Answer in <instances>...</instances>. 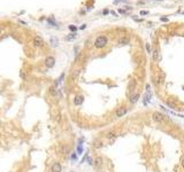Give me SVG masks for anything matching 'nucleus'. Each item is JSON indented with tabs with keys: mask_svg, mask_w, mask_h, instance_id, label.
<instances>
[{
	"mask_svg": "<svg viewBox=\"0 0 184 172\" xmlns=\"http://www.w3.org/2000/svg\"><path fill=\"white\" fill-rule=\"evenodd\" d=\"M152 119H153L155 123H159V124H164L166 122L169 120V118H168L167 116L164 115V114L160 113V111H154V113L152 114Z\"/></svg>",
	"mask_w": 184,
	"mask_h": 172,
	"instance_id": "f257e3e1",
	"label": "nucleus"
},
{
	"mask_svg": "<svg viewBox=\"0 0 184 172\" xmlns=\"http://www.w3.org/2000/svg\"><path fill=\"white\" fill-rule=\"evenodd\" d=\"M106 45H107V38L105 36L98 37L97 39H96V41H94V46L97 47V48H104Z\"/></svg>",
	"mask_w": 184,
	"mask_h": 172,
	"instance_id": "f03ea898",
	"label": "nucleus"
},
{
	"mask_svg": "<svg viewBox=\"0 0 184 172\" xmlns=\"http://www.w3.org/2000/svg\"><path fill=\"white\" fill-rule=\"evenodd\" d=\"M54 64H55V59L53 56H47L45 59V66L47 68H53Z\"/></svg>",
	"mask_w": 184,
	"mask_h": 172,
	"instance_id": "7ed1b4c3",
	"label": "nucleus"
},
{
	"mask_svg": "<svg viewBox=\"0 0 184 172\" xmlns=\"http://www.w3.org/2000/svg\"><path fill=\"white\" fill-rule=\"evenodd\" d=\"M127 113H128L127 108H125V107H121V108H119V109L116 110V114H115V115H116L117 118H121V117H123Z\"/></svg>",
	"mask_w": 184,
	"mask_h": 172,
	"instance_id": "20e7f679",
	"label": "nucleus"
},
{
	"mask_svg": "<svg viewBox=\"0 0 184 172\" xmlns=\"http://www.w3.org/2000/svg\"><path fill=\"white\" fill-rule=\"evenodd\" d=\"M43 44H44V40L43 38H40V37H35L34 38V45L36 47H40V46H43Z\"/></svg>",
	"mask_w": 184,
	"mask_h": 172,
	"instance_id": "39448f33",
	"label": "nucleus"
},
{
	"mask_svg": "<svg viewBox=\"0 0 184 172\" xmlns=\"http://www.w3.org/2000/svg\"><path fill=\"white\" fill-rule=\"evenodd\" d=\"M51 170H52V172H61L62 171V166H61L60 163H54L53 165H52V168H51Z\"/></svg>",
	"mask_w": 184,
	"mask_h": 172,
	"instance_id": "423d86ee",
	"label": "nucleus"
},
{
	"mask_svg": "<svg viewBox=\"0 0 184 172\" xmlns=\"http://www.w3.org/2000/svg\"><path fill=\"white\" fill-rule=\"evenodd\" d=\"M135 88H136V82L135 80H130V83L128 85V92H129V94H131V93L134 92Z\"/></svg>",
	"mask_w": 184,
	"mask_h": 172,
	"instance_id": "0eeeda50",
	"label": "nucleus"
},
{
	"mask_svg": "<svg viewBox=\"0 0 184 172\" xmlns=\"http://www.w3.org/2000/svg\"><path fill=\"white\" fill-rule=\"evenodd\" d=\"M93 164L96 168H101V166H102V158H101V157H97V158L93 161Z\"/></svg>",
	"mask_w": 184,
	"mask_h": 172,
	"instance_id": "6e6552de",
	"label": "nucleus"
},
{
	"mask_svg": "<svg viewBox=\"0 0 184 172\" xmlns=\"http://www.w3.org/2000/svg\"><path fill=\"white\" fill-rule=\"evenodd\" d=\"M82 102H83V96L82 95H77L76 98H75V100H74V103H75L76 106L82 104Z\"/></svg>",
	"mask_w": 184,
	"mask_h": 172,
	"instance_id": "1a4fd4ad",
	"label": "nucleus"
},
{
	"mask_svg": "<svg viewBox=\"0 0 184 172\" xmlns=\"http://www.w3.org/2000/svg\"><path fill=\"white\" fill-rule=\"evenodd\" d=\"M106 138H107V139H115V138H116V133L114 132V131H110V132H108L107 134H106Z\"/></svg>",
	"mask_w": 184,
	"mask_h": 172,
	"instance_id": "9d476101",
	"label": "nucleus"
},
{
	"mask_svg": "<svg viewBox=\"0 0 184 172\" xmlns=\"http://www.w3.org/2000/svg\"><path fill=\"white\" fill-rule=\"evenodd\" d=\"M138 99H139V94H138V93H137V94H134V95L130 98V102L131 103H136L138 101Z\"/></svg>",
	"mask_w": 184,
	"mask_h": 172,
	"instance_id": "9b49d317",
	"label": "nucleus"
},
{
	"mask_svg": "<svg viewBox=\"0 0 184 172\" xmlns=\"http://www.w3.org/2000/svg\"><path fill=\"white\" fill-rule=\"evenodd\" d=\"M119 44H120V45H127V44H129V39H128V38H121V39L119 40Z\"/></svg>",
	"mask_w": 184,
	"mask_h": 172,
	"instance_id": "f8f14e48",
	"label": "nucleus"
},
{
	"mask_svg": "<svg viewBox=\"0 0 184 172\" xmlns=\"http://www.w3.org/2000/svg\"><path fill=\"white\" fill-rule=\"evenodd\" d=\"M51 45H53L54 47H57L58 46V39L57 38H51Z\"/></svg>",
	"mask_w": 184,
	"mask_h": 172,
	"instance_id": "ddd939ff",
	"label": "nucleus"
},
{
	"mask_svg": "<svg viewBox=\"0 0 184 172\" xmlns=\"http://www.w3.org/2000/svg\"><path fill=\"white\" fill-rule=\"evenodd\" d=\"M76 38V33H71V34H69V36L66 37V40H73Z\"/></svg>",
	"mask_w": 184,
	"mask_h": 172,
	"instance_id": "4468645a",
	"label": "nucleus"
},
{
	"mask_svg": "<svg viewBox=\"0 0 184 172\" xmlns=\"http://www.w3.org/2000/svg\"><path fill=\"white\" fill-rule=\"evenodd\" d=\"M101 146H102V142H100V141H98V142H94V148H100Z\"/></svg>",
	"mask_w": 184,
	"mask_h": 172,
	"instance_id": "2eb2a0df",
	"label": "nucleus"
},
{
	"mask_svg": "<svg viewBox=\"0 0 184 172\" xmlns=\"http://www.w3.org/2000/svg\"><path fill=\"white\" fill-rule=\"evenodd\" d=\"M127 1H129V0H115V1H114V3L116 5V3H120V2H127Z\"/></svg>",
	"mask_w": 184,
	"mask_h": 172,
	"instance_id": "dca6fc26",
	"label": "nucleus"
},
{
	"mask_svg": "<svg viewBox=\"0 0 184 172\" xmlns=\"http://www.w3.org/2000/svg\"><path fill=\"white\" fill-rule=\"evenodd\" d=\"M69 30H71V31H74V32H75V31L77 30V28L75 27V25H69Z\"/></svg>",
	"mask_w": 184,
	"mask_h": 172,
	"instance_id": "f3484780",
	"label": "nucleus"
},
{
	"mask_svg": "<svg viewBox=\"0 0 184 172\" xmlns=\"http://www.w3.org/2000/svg\"><path fill=\"white\" fill-rule=\"evenodd\" d=\"M78 73H80V70H75V73H74V76H75V78H77V76H78Z\"/></svg>",
	"mask_w": 184,
	"mask_h": 172,
	"instance_id": "a211bd4d",
	"label": "nucleus"
},
{
	"mask_svg": "<svg viewBox=\"0 0 184 172\" xmlns=\"http://www.w3.org/2000/svg\"><path fill=\"white\" fill-rule=\"evenodd\" d=\"M87 162H89V164H91V165L93 164V161H92V158H91V157H89V158H87Z\"/></svg>",
	"mask_w": 184,
	"mask_h": 172,
	"instance_id": "6ab92c4d",
	"label": "nucleus"
},
{
	"mask_svg": "<svg viewBox=\"0 0 184 172\" xmlns=\"http://www.w3.org/2000/svg\"><path fill=\"white\" fill-rule=\"evenodd\" d=\"M181 165L184 168V156H183V157H182V158H181Z\"/></svg>",
	"mask_w": 184,
	"mask_h": 172,
	"instance_id": "aec40b11",
	"label": "nucleus"
},
{
	"mask_svg": "<svg viewBox=\"0 0 184 172\" xmlns=\"http://www.w3.org/2000/svg\"><path fill=\"white\" fill-rule=\"evenodd\" d=\"M146 14H147L146 10H142V12H141V15H146Z\"/></svg>",
	"mask_w": 184,
	"mask_h": 172,
	"instance_id": "412c9836",
	"label": "nucleus"
},
{
	"mask_svg": "<svg viewBox=\"0 0 184 172\" xmlns=\"http://www.w3.org/2000/svg\"><path fill=\"white\" fill-rule=\"evenodd\" d=\"M146 50L150 51V45H148V44H146Z\"/></svg>",
	"mask_w": 184,
	"mask_h": 172,
	"instance_id": "4be33fe9",
	"label": "nucleus"
},
{
	"mask_svg": "<svg viewBox=\"0 0 184 172\" xmlns=\"http://www.w3.org/2000/svg\"><path fill=\"white\" fill-rule=\"evenodd\" d=\"M100 172H104V171H100Z\"/></svg>",
	"mask_w": 184,
	"mask_h": 172,
	"instance_id": "5701e85b",
	"label": "nucleus"
},
{
	"mask_svg": "<svg viewBox=\"0 0 184 172\" xmlns=\"http://www.w3.org/2000/svg\"><path fill=\"white\" fill-rule=\"evenodd\" d=\"M153 1H155V0H153Z\"/></svg>",
	"mask_w": 184,
	"mask_h": 172,
	"instance_id": "b1692460",
	"label": "nucleus"
}]
</instances>
